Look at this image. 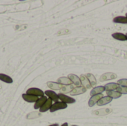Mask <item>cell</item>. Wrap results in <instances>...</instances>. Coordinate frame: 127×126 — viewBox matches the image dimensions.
<instances>
[{
    "instance_id": "obj_1",
    "label": "cell",
    "mask_w": 127,
    "mask_h": 126,
    "mask_svg": "<svg viewBox=\"0 0 127 126\" xmlns=\"http://www.w3.org/2000/svg\"><path fill=\"white\" fill-rule=\"evenodd\" d=\"M67 104L63 102H57L54 104H53L50 108V111L51 113L57 111L58 110H62V109H65L67 108Z\"/></svg>"
},
{
    "instance_id": "obj_2",
    "label": "cell",
    "mask_w": 127,
    "mask_h": 126,
    "mask_svg": "<svg viewBox=\"0 0 127 126\" xmlns=\"http://www.w3.org/2000/svg\"><path fill=\"white\" fill-rule=\"evenodd\" d=\"M27 94H29V95H32V96H35V97H44V92L41 90V89H39V88H29L28 91H27Z\"/></svg>"
},
{
    "instance_id": "obj_3",
    "label": "cell",
    "mask_w": 127,
    "mask_h": 126,
    "mask_svg": "<svg viewBox=\"0 0 127 126\" xmlns=\"http://www.w3.org/2000/svg\"><path fill=\"white\" fill-rule=\"evenodd\" d=\"M58 97H59V100H60L61 102H63L65 104H72L76 102V100L74 99H73L72 97H68L65 94H63L60 93L58 94Z\"/></svg>"
},
{
    "instance_id": "obj_4",
    "label": "cell",
    "mask_w": 127,
    "mask_h": 126,
    "mask_svg": "<svg viewBox=\"0 0 127 126\" xmlns=\"http://www.w3.org/2000/svg\"><path fill=\"white\" fill-rule=\"evenodd\" d=\"M118 77L116 74L114 73H106L103 74L100 78V82H104V81H107V80H111V79H115Z\"/></svg>"
},
{
    "instance_id": "obj_5",
    "label": "cell",
    "mask_w": 127,
    "mask_h": 126,
    "mask_svg": "<svg viewBox=\"0 0 127 126\" xmlns=\"http://www.w3.org/2000/svg\"><path fill=\"white\" fill-rule=\"evenodd\" d=\"M68 79L72 82V83H73L75 86H77V87L82 86L80 79V77H79V76H77V75L71 74H69V75L68 76Z\"/></svg>"
},
{
    "instance_id": "obj_6",
    "label": "cell",
    "mask_w": 127,
    "mask_h": 126,
    "mask_svg": "<svg viewBox=\"0 0 127 126\" xmlns=\"http://www.w3.org/2000/svg\"><path fill=\"white\" fill-rule=\"evenodd\" d=\"M86 91H87V89L86 88H84L83 86H79V87L74 88L71 91L70 94L71 96H77V95H80V94H83L86 93Z\"/></svg>"
},
{
    "instance_id": "obj_7",
    "label": "cell",
    "mask_w": 127,
    "mask_h": 126,
    "mask_svg": "<svg viewBox=\"0 0 127 126\" xmlns=\"http://www.w3.org/2000/svg\"><path fill=\"white\" fill-rule=\"evenodd\" d=\"M103 95L102 94H97V95H95V96H92L91 98H90V100H89V107H93L95 105H96L97 102H98V101L101 99V98H103Z\"/></svg>"
},
{
    "instance_id": "obj_8",
    "label": "cell",
    "mask_w": 127,
    "mask_h": 126,
    "mask_svg": "<svg viewBox=\"0 0 127 126\" xmlns=\"http://www.w3.org/2000/svg\"><path fill=\"white\" fill-rule=\"evenodd\" d=\"M45 94L49 97V99H51L52 101L57 102H58L59 100V97H58V94H56L54 91H51V90H48V91H45Z\"/></svg>"
},
{
    "instance_id": "obj_9",
    "label": "cell",
    "mask_w": 127,
    "mask_h": 126,
    "mask_svg": "<svg viewBox=\"0 0 127 126\" xmlns=\"http://www.w3.org/2000/svg\"><path fill=\"white\" fill-rule=\"evenodd\" d=\"M80 81H81V84H82V86H83L84 88H86V89H90L92 88V85L90 83V82L89 81L88 78L86 77V75H81L80 76Z\"/></svg>"
},
{
    "instance_id": "obj_10",
    "label": "cell",
    "mask_w": 127,
    "mask_h": 126,
    "mask_svg": "<svg viewBox=\"0 0 127 126\" xmlns=\"http://www.w3.org/2000/svg\"><path fill=\"white\" fill-rule=\"evenodd\" d=\"M47 100H48V98H47V97H45V96L39 98L38 100L35 102V105H34V106H33L34 109H39V108H40L45 103V102L47 101Z\"/></svg>"
},
{
    "instance_id": "obj_11",
    "label": "cell",
    "mask_w": 127,
    "mask_h": 126,
    "mask_svg": "<svg viewBox=\"0 0 127 126\" xmlns=\"http://www.w3.org/2000/svg\"><path fill=\"white\" fill-rule=\"evenodd\" d=\"M52 100L51 99H48L47 101L45 102V103L39 108V111L40 113H42V112H45L48 110H50L51 105H52Z\"/></svg>"
},
{
    "instance_id": "obj_12",
    "label": "cell",
    "mask_w": 127,
    "mask_h": 126,
    "mask_svg": "<svg viewBox=\"0 0 127 126\" xmlns=\"http://www.w3.org/2000/svg\"><path fill=\"white\" fill-rule=\"evenodd\" d=\"M103 91H105V88H104V86H97V87H95V88H94L92 90V91H91V93H90V95H91V97H92V96H95V95H97V94H102Z\"/></svg>"
},
{
    "instance_id": "obj_13",
    "label": "cell",
    "mask_w": 127,
    "mask_h": 126,
    "mask_svg": "<svg viewBox=\"0 0 127 126\" xmlns=\"http://www.w3.org/2000/svg\"><path fill=\"white\" fill-rule=\"evenodd\" d=\"M112 98L108 97V96H106V97H103V98H101L98 102L97 103L98 106H102V105H107L109 103H110L112 101Z\"/></svg>"
},
{
    "instance_id": "obj_14",
    "label": "cell",
    "mask_w": 127,
    "mask_h": 126,
    "mask_svg": "<svg viewBox=\"0 0 127 126\" xmlns=\"http://www.w3.org/2000/svg\"><path fill=\"white\" fill-rule=\"evenodd\" d=\"M22 98H23V100L25 101L28 102H36L39 99L37 97L29 95V94H22Z\"/></svg>"
},
{
    "instance_id": "obj_15",
    "label": "cell",
    "mask_w": 127,
    "mask_h": 126,
    "mask_svg": "<svg viewBox=\"0 0 127 126\" xmlns=\"http://www.w3.org/2000/svg\"><path fill=\"white\" fill-rule=\"evenodd\" d=\"M57 83H59L62 85H71L73 84L72 82L68 77H65V76L59 78L57 79Z\"/></svg>"
},
{
    "instance_id": "obj_16",
    "label": "cell",
    "mask_w": 127,
    "mask_h": 126,
    "mask_svg": "<svg viewBox=\"0 0 127 126\" xmlns=\"http://www.w3.org/2000/svg\"><path fill=\"white\" fill-rule=\"evenodd\" d=\"M119 85H118L117 83H114V82H111V83H108L106 84L104 88H105V91H117V89L119 88Z\"/></svg>"
},
{
    "instance_id": "obj_17",
    "label": "cell",
    "mask_w": 127,
    "mask_h": 126,
    "mask_svg": "<svg viewBox=\"0 0 127 126\" xmlns=\"http://www.w3.org/2000/svg\"><path fill=\"white\" fill-rule=\"evenodd\" d=\"M47 85L52 90H61L63 85L57 83V82H48Z\"/></svg>"
},
{
    "instance_id": "obj_18",
    "label": "cell",
    "mask_w": 127,
    "mask_h": 126,
    "mask_svg": "<svg viewBox=\"0 0 127 126\" xmlns=\"http://www.w3.org/2000/svg\"><path fill=\"white\" fill-rule=\"evenodd\" d=\"M74 88V85L72 84L71 85H63V88L60 90V94H67V93H71V91Z\"/></svg>"
},
{
    "instance_id": "obj_19",
    "label": "cell",
    "mask_w": 127,
    "mask_h": 126,
    "mask_svg": "<svg viewBox=\"0 0 127 126\" xmlns=\"http://www.w3.org/2000/svg\"><path fill=\"white\" fill-rule=\"evenodd\" d=\"M112 36L119 41H126L127 40V36L126 34H124L122 33H112Z\"/></svg>"
},
{
    "instance_id": "obj_20",
    "label": "cell",
    "mask_w": 127,
    "mask_h": 126,
    "mask_svg": "<svg viewBox=\"0 0 127 126\" xmlns=\"http://www.w3.org/2000/svg\"><path fill=\"white\" fill-rule=\"evenodd\" d=\"M106 94L108 97L112 98V99H118L121 97V94L118 92L117 91H106Z\"/></svg>"
},
{
    "instance_id": "obj_21",
    "label": "cell",
    "mask_w": 127,
    "mask_h": 126,
    "mask_svg": "<svg viewBox=\"0 0 127 126\" xmlns=\"http://www.w3.org/2000/svg\"><path fill=\"white\" fill-rule=\"evenodd\" d=\"M113 22L115 23H120V24H127V18L126 16H116L113 19Z\"/></svg>"
},
{
    "instance_id": "obj_22",
    "label": "cell",
    "mask_w": 127,
    "mask_h": 126,
    "mask_svg": "<svg viewBox=\"0 0 127 126\" xmlns=\"http://www.w3.org/2000/svg\"><path fill=\"white\" fill-rule=\"evenodd\" d=\"M0 80L2 81L3 82L7 83V84H11L13 82L12 78L6 74H0Z\"/></svg>"
},
{
    "instance_id": "obj_23",
    "label": "cell",
    "mask_w": 127,
    "mask_h": 126,
    "mask_svg": "<svg viewBox=\"0 0 127 126\" xmlns=\"http://www.w3.org/2000/svg\"><path fill=\"white\" fill-rule=\"evenodd\" d=\"M86 77L88 78L89 81L90 82L92 86V87H95V86L97 85V80H96L95 76L92 74H86Z\"/></svg>"
},
{
    "instance_id": "obj_24",
    "label": "cell",
    "mask_w": 127,
    "mask_h": 126,
    "mask_svg": "<svg viewBox=\"0 0 127 126\" xmlns=\"http://www.w3.org/2000/svg\"><path fill=\"white\" fill-rule=\"evenodd\" d=\"M111 111H112L111 109L105 108V109H100V110H97V111H94L93 114H97V115H100V116H102V115H106V114H108L109 113L111 112Z\"/></svg>"
},
{
    "instance_id": "obj_25",
    "label": "cell",
    "mask_w": 127,
    "mask_h": 126,
    "mask_svg": "<svg viewBox=\"0 0 127 126\" xmlns=\"http://www.w3.org/2000/svg\"><path fill=\"white\" fill-rule=\"evenodd\" d=\"M117 91L121 94H127V87L119 86V88L117 89Z\"/></svg>"
},
{
    "instance_id": "obj_26",
    "label": "cell",
    "mask_w": 127,
    "mask_h": 126,
    "mask_svg": "<svg viewBox=\"0 0 127 126\" xmlns=\"http://www.w3.org/2000/svg\"><path fill=\"white\" fill-rule=\"evenodd\" d=\"M118 85L120 86H124V87H127V79H121L118 81L117 82Z\"/></svg>"
},
{
    "instance_id": "obj_27",
    "label": "cell",
    "mask_w": 127,
    "mask_h": 126,
    "mask_svg": "<svg viewBox=\"0 0 127 126\" xmlns=\"http://www.w3.org/2000/svg\"><path fill=\"white\" fill-rule=\"evenodd\" d=\"M61 126H68V123H63V124Z\"/></svg>"
},
{
    "instance_id": "obj_28",
    "label": "cell",
    "mask_w": 127,
    "mask_h": 126,
    "mask_svg": "<svg viewBox=\"0 0 127 126\" xmlns=\"http://www.w3.org/2000/svg\"><path fill=\"white\" fill-rule=\"evenodd\" d=\"M59 126V125H58L57 123H56V124H53V125H51V126Z\"/></svg>"
},
{
    "instance_id": "obj_29",
    "label": "cell",
    "mask_w": 127,
    "mask_h": 126,
    "mask_svg": "<svg viewBox=\"0 0 127 126\" xmlns=\"http://www.w3.org/2000/svg\"><path fill=\"white\" fill-rule=\"evenodd\" d=\"M126 17H127V13H126Z\"/></svg>"
},
{
    "instance_id": "obj_30",
    "label": "cell",
    "mask_w": 127,
    "mask_h": 126,
    "mask_svg": "<svg viewBox=\"0 0 127 126\" xmlns=\"http://www.w3.org/2000/svg\"><path fill=\"white\" fill-rule=\"evenodd\" d=\"M126 36H127V33L126 34Z\"/></svg>"
},
{
    "instance_id": "obj_31",
    "label": "cell",
    "mask_w": 127,
    "mask_h": 126,
    "mask_svg": "<svg viewBox=\"0 0 127 126\" xmlns=\"http://www.w3.org/2000/svg\"></svg>"
}]
</instances>
